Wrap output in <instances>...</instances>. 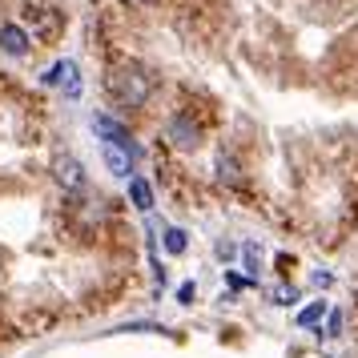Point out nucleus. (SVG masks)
I'll use <instances>...</instances> for the list:
<instances>
[{
  "instance_id": "obj_1",
  "label": "nucleus",
  "mask_w": 358,
  "mask_h": 358,
  "mask_svg": "<svg viewBox=\"0 0 358 358\" xmlns=\"http://www.w3.org/2000/svg\"><path fill=\"white\" fill-rule=\"evenodd\" d=\"M109 93H113V101L121 109H141L149 101V93H153V77H149V69L137 65V61L117 65L113 73H109Z\"/></svg>"
},
{
  "instance_id": "obj_2",
  "label": "nucleus",
  "mask_w": 358,
  "mask_h": 358,
  "mask_svg": "<svg viewBox=\"0 0 358 358\" xmlns=\"http://www.w3.org/2000/svg\"><path fill=\"white\" fill-rule=\"evenodd\" d=\"M52 181H57L65 194H73V189L85 185V165L77 162V157H57V162H52Z\"/></svg>"
},
{
  "instance_id": "obj_3",
  "label": "nucleus",
  "mask_w": 358,
  "mask_h": 358,
  "mask_svg": "<svg viewBox=\"0 0 358 358\" xmlns=\"http://www.w3.org/2000/svg\"><path fill=\"white\" fill-rule=\"evenodd\" d=\"M41 81H45V85H65V93L73 101L81 97V77H77V65H73V61H57Z\"/></svg>"
},
{
  "instance_id": "obj_4",
  "label": "nucleus",
  "mask_w": 358,
  "mask_h": 358,
  "mask_svg": "<svg viewBox=\"0 0 358 358\" xmlns=\"http://www.w3.org/2000/svg\"><path fill=\"white\" fill-rule=\"evenodd\" d=\"M165 133H169V141L178 149H197V141H201V133H197V125L189 117H173V121L165 125Z\"/></svg>"
},
{
  "instance_id": "obj_5",
  "label": "nucleus",
  "mask_w": 358,
  "mask_h": 358,
  "mask_svg": "<svg viewBox=\"0 0 358 358\" xmlns=\"http://www.w3.org/2000/svg\"><path fill=\"white\" fill-rule=\"evenodd\" d=\"M29 33L20 29V24H0V49L8 52V57H24L29 52Z\"/></svg>"
},
{
  "instance_id": "obj_6",
  "label": "nucleus",
  "mask_w": 358,
  "mask_h": 358,
  "mask_svg": "<svg viewBox=\"0 0 358 358\" xmlns=\"http://www.w3.org/2000/svg\"><path fill=\"white\" fill-rule=\"evenodd\" d=\"M93 129H97L105 141H113V145H125L129 153H137V149H133V137L125 133V125H117L113 117H93Z\"/></svg>"
},
{
  "instance_id": "obj_7",
  "label": "nucleus",
  "mask_w": 358,
  "mask_h": 358,
  "mask_svg": "<svg viewBox=\"0 0 358 358\" xmlns=\"http://www.w3.org/2000/svg\"><path fill=\"white\" fill-rule=\"evenodd\" d=\"M101 149H105V165L113 169L117 178H129V165H133V153L125 145H113V141H101Z\"/></svg>"
},
{
  "instance_id": "obj_8",
  "label": "nucleus",
  "mask_w": 358,
  "mask_h": 358,
  "mask_svg": "<svg viewBox=\"0 0 358 358\" xmlns=\"http://www.w3.org/2000/svg\"><path fill=\"white\" fill-rule=\"evenodd\" d=\"M129 197H133V206H137L141 213L153 210V189H149L145 178H129Z\"/></svg>"
},
{
  "instance_id": "obj_9",
  "label": "nucleus",
  "mask_w": 358,
  "mask_h": 358,
  "mask_svg": "<svg viewBox=\"0 0 358 358\" xmlns=\"http://www.w3.org/2000/svg\"><path fill=\"white\" fill-rule=\"evenodd\" d=\"M185 245H189V238H185V229H165V250L169 254H185Z\"/></svg>"
},
{
  "instance_id": "obj_10",
  "label": "nucleus",
  "mask_w": 358,
  "mask_h": 358,
  "mask_svg": "<svg viewBox=\"0 0 358 358\" xmlns=\"http://www.w3.org/2000/svg\"><path fill=\"white\" fill-rule=\"evenodd\" d=\"M217 178H222V181H229V185H234V181L242 178V173H238V165H234V157H226V153L217 157Z\"/></svg>"
},
{
  "instance_id": "obj_11",
  "label": "nucleus",
  "mask_w": 358,
  "mask_h": 358,
  "mask_svg": "<svg viewBox=\"0 0 358 358\" xmlns=\"http://www.w3.org/2000/svg\"><path fill=\"white\" fill-rule=\"evenodd\" d=\"M322 314H326V302H310V306L298 314V326H314L318 318H322Z\"/></svg>"
},
{
  "instance_id": "obj_12",
  "label": "nucleus",
  "mask_w": 358,
  "mask_h": 358,
  "mask_svg": "<svg viewBox=\"0 0 358 358\" xmlns=\"http://www.w3.org/2000/svg\"><path fill=\"white\" fill-rule=\"evenodd\" d=\"M338 334H342V310H330V318H326L322 338H338Z\"/></svg>"
},
{
  "instance_id": "obj_13",
  "label": "nucleus",
  "mask_w": 358,
  "mask_h": 358,
  "mask_svg": "<svg viewBox=\"0 0 358 358\" xmlns=\"http://www.w3.org/2000/svg\"><path fill=\"white\" fill-rule=\"evenodd\" d=\"M194 294H197L194 282H181V286H178V302H181V306H189V302H194Z\"/></svg>"
},
{
  "instance_id": "obj_14",
  "label": "nucleus",
  "mask_w": 358,
  "mask_h": 358,
  "mask_svg": "<svg viewBox=\"0 0 358 358\" xmlns=\"http://www.w3.org/2000/svg\"><path fill=\"white\" fill-rule=\"evenodd\" d=\"M242 254H245V270H250V274H258V245H245Z\"/></svg>"
},
{
  "instance_id": "obj_15",
  "label": "nucleus",
  "mask_w": 358,
  "mask_h": 358,
  "mask_svg": "<svg viewBox=\"0 0 358 358\" xmlns=\"http://www.w3.org/2000/svg\"><path fill=\"white\" fill-rule=\"evenodd\" d=\"M141 4H149V0H141Z\"/></svg>"
}]
</instances>
